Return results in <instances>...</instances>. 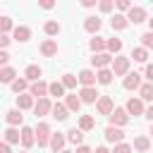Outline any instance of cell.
I'll use <instances>...</instances> for the list:
<instances>
[{"instance_id": "obj_45", "label": "cell", "mask_w": 153, "mask_h": 153, "mask_svg": "<svg viewBox=\"0 0 153 153\" xmlns=\"http://www.w3.org/2000/svg\"><path fill=\"white\" fill-rule=\"evenodd\" d=\"M7 62H10V53L7 50H0V69L7 67Z\"/></svg>"}, {"instance_id": "obj_5", "label": "cell", "mask_w": 153, "mask_h": 153, "mask_svg": "<svg viewBox=\"0 0 153 153\" xmlns=\"http://www.w3.org/2000/svg\"><path fill=\"white\" fill-rule=\"evenodd\" d=\"M127 122H129L127 110H124V108H115V110H112V115H110V127H120V129H122Z\"/></svg>"}, {"instance_id": "obj_23", "label": "cell", "mask_w": 153, "mask_h": 153, "mask_svg": "<svg viewBox=\"0 0 153 153\" xmlns=\"http://www.w3.org/2000/svg\"><path fill=\"white\" fill-rule=\"evenodd\" d=\"M100 19L98 17H86V22H84V29L91 33V36H98V31H100Z\"/></svg>"}, {"instance_id": "obj_32", "label": "cell", "mask_w": 153, "mask_h": 153, "mask_svg": "<svg viewBox=\"0 0 153 153\" xmlns=\"http://www.w3.org/2000/svg\"><path fill=\"white\" fill-rule=\"evenodd\" d=\"M93 127H96V120H93L91 115H81V117H79V129H81V131H91Z\"/></svg>"}, {"instance_id": "obj_22", "label": "cell", "mask_w": 153, "mask_h": 153, "mask_svg": "<svg viewBox=\"0 0 153 153\" xmlns=\"http://www.w3.org/2000/svg\"><path fill=\"white\" fill-rule=\"evenodd\" d=\"M110 26H112L115 31H124V29L129 26V19H127V14H120V12H117V14L110 19Z\"/></svg>"}, {"instance_id": "obj_56", "label": "cell", "mask_w": 153, "mask_h": 153, "mask_svg": "<svg viewBox=\"0 0 153 153\" xmlns=\"http://www.w3.org/2000/svg\"><path fill=\"white\" fill-rule=\"evenodd\" d=\"M19 153H29V151H19Z\"/></svg>"}, {"instance_id": "obj_39", "label": "cell", "mask_w": 153, "mask_h": 153, "mask_svg": "<svg viewBox=\"0 0 153 153\" xmlns=\"http://www.w3.org/2000/svg\"><path fill=\"white\" fill-rule=\"evenodd\" d=\"M7 31H14V24L10 17H0V33H7Z\"/></svg>"}, {"instance_id": "obj_49", "label": "cell", "mask_w": 153, "mask_h": 153, "mask_svg": "<svg viewBox=\"0 0 153 153\" xmlns=\"http://www.w3.org/2000/svg\"><path fill=\"white\" fill-rule=\"evenodd\" d=\"M74 153H93V148H88V146H84V143H81V146H76V151H74Z\"/></svg>"}, {"instance_id": "obj_10", "label": "cell", "mask_w": 153, "mask_h": 153, "mask_svg": "<svg viewBox=\"0 0 153 153\" xmlns=\"http://www.w3.org/2000/svg\"><path fill=\"white\" fill-rule=\"evenodd\" d=\"M103 136H105V141H110V143H122L124 141V131L120 129V127H108L105 131H103Z\"/></svg>"}, {"instance_id": "obj_36", "label": "cell", "mask_w": 153, "mask_h": 153, "mask_svg": "<svg viewBox=\"0 0 153 153\" xmlns=\"http://www.w3.org/2000/svg\"><path fill=\"white\" fill-rule=\"evenodd\" d=\"M43 31H45L48 36H57V33H60V24L50 19V22H45V24H43Z\"/></svg>"}, {"instance_id": "obj_4", "label": "cell", "mask_w": 153, "mask_h": 153, "mask_svg": "<svg viewBox=\"0 0 153 153\" xmlns=\"http://www.w3.org/2000/svg\"><path fill=\"white\" fill-rule=\"evenodd\" d=\"M124 110H127V115H129V117H131V115L136 117V115H143V112H146V105H143V100H141V98H129V100H127V105H124Z\"/></svg>"}, {"instance_id": "obj_7", "label": "cell", "mask_w": 153, "mask_h": 153, "mask_svg": "<svg viewBox=\"0 0 153 153\" xmlns=\"http://www.w3.org/2000/svg\"><path fill=\"white\" fill-rule=\"evenodd\" d=\"M91 65L96 67V69H108L110 65H112V55L105 50V53H98V55H93L91 57Z\"/></svg>"}, {"instance_id": "obj_34", "label": "cell", "mask_w": 153, "mask_h": 153, "mask_svg": "<svg viewBox=\"0 0 153 153\" xmlns=\"http://www.w3.org/2000/svg\"><path fill=\"white\" fill-rule=\"evenodd\" d=\"M105 50H108L110 55H120V50H122V41H120V38H108Z\"/></svg>"}, {"instance_id": "obj_50", "label": "cell", "mask_w": 153, "mask_h": 153, "mask_svg": "<svg viewBox=\"0 0 153 153\" xmlns=\"http://www.w3.org/2000/svg\"><path fill=\"white\" fill-rule=\"evenodd\" d=\"M0 153H12V148H10V143H5V141H2V143H0Z\"/></svg>"}, {"instance_id": "obj_42", "label": "cell", "mask_w": 153, "mask_h": 153, "mask_svg": "<svg viewBox=\"0 0 153 153\" xmlns=\"http://www.w3.org/2000/svg\"><path fill=\"white\" fill-rule=\"evenodd\" d=\"M112 7H115L112 0H100V2H98V10H100V12H112Z\"/></svg>"}, {"instance_id": "obj_21", "label": "cell", "mask_w": 153, "mask_h": 153, "mask_svg": "<svg viewBox=\"0 0 153 153\" xmlns=\"http://www.w3.org/2000/svg\"><path fill=\"white\" fill-rule=\"evenodd\" d=\"M76 79H79L81 86H93V84H96V72H93V69H81V72L76 74Z\"/></svg>"}, {"instance_id": "obj_43", "label": "cell", "mask_w": 153, "mask_h": 153, "mask_svg": "<svg viewBox=\"0 0 153 153\" xmlns=\"http://www.w3.org/2000/svg\"><path fill=\"white\" fill-rule=\"evenodd\" d=\"M115 5H117V10H120V14H122V12H129V10H131V2H129V0H117Z\"/></svg>"}, {"instance_id": "obj_52", "label": "cell", "mask_w": 153, "mask_h": 153, "mask_svg": "<svg viewBox=\"0 0 153 153\" xmlns=\"http://www.w3.org/2000/svg\"><path fill=\"white\" fill-rule=\"evenodd\" d=\"M93 153H112V151H110V148H105V146H98Z\"/></svg>"}, {"instance_id": "obj_26", "label": "cell", "mask_w": 153, "mask_h": 153, "mask_svg": "<svg viewBox=\"0 0 153 153\" xmlns=\"http://www.w3.org/2000/svg\"><path fill=\"white\" fill-rule=\"evenodd\" d=\"M5 143H22V131L17 129V127H7L5 129Z\"/></svg>"}, {"instance_id": "obj_28", "label": "cell", "mask_w": 153, "mask_h": 153, "mask_svg": "<svg viewBox=\"0 0 153 153\" xmlns=\"http://www.w3.org/2000/svg\"><path fill=\"white\" fill-rule=\"evenodd\" d=\"M67 141H69V143H76V146H81V143H84V131H81L79 127H72V129L67 131Z\"/></svg>"}, {"instance_id": "obj_8", "label": "cell", "mask_w": 153, "mask_h": 153, "mask_svg": "<svg viewBox=\"0 0 153 153\" xmlns=\"http://www.w3.org/2000/svg\"><path fill=\"white\" fill-rule=\"evenodd\" d=\"M76 96L81 98V103H98V98H100V93L96 91V86H81V91Z\"/></svg>"}, {"instance_id": "obj_38", "label": "cell", "mask_w": 153, "mask_h": 153, "mask_svg": "<svg viewBox=\"0 0 153 153\" xmlns=\"http://www.w3.org/2000/svg\"><path fill=\"white\" fill-rule=\"evenodd\" d=\"M60 81H62V86H65V88H76V81H79V79H76L74 74H62V79H60Z\"/></svg>"}, {"instance_id": "obj_11", "label": "cell", "mask_w": 153, "mask_h": 153, "mask_svg": "<svg viewBox=\"0 0 153 153\" xmlns=\"http://www.w3.org/2000/svg\"><path fill=\"white\" fill-rule=\"evenodd\" d=\"M29 93L38 100V98H48V84L41 79V81H33L31 86H29Z\"/></svg>"}, {"instance_id": "obj_19", "label": "cell", "mask_w": 153, "mask_h": 153, "mask_svg": "<svg viewBox=\"0 0 153 153\" xmlns=\"http://www.w3.org/2000/svg\"><path fill=\"white\" fill-rule=\"evenodd\" d=\"M65 143H67V136H65V134L55 131V134L50 136V148H53L55 153H62V151H65Z\"/></svg>"}, {"instance_id": "obj_51", "label": "cell", "mask_w": 153, "mask_h": 153, "mask_svg": "<svg viewBox=\"0 0 153 153\" xmlns=\"http://www.w3.org/2000/svg\"><path fill=\"white\" fill-rule=\"evenodd\" d=\"M81 7H96V0H81Z\"/></svg>"}, {"instance_id": "obj_29", "label": "cell", "mask_w": 153, "mask_h": 153, "mask_svg": "<svg viewBox=\"0 0 153 153\" xmlns=\"http://www.w3.org/2000/svg\"><path fill=\"white\" fill-rule=\"evenodd\" d=\"M131 148L139 151V153H146V151L151 148V139H148V136H136L134 143H131Z\"/></svg>"}, {"instance_id": "obj_13", "label": "cell", "mask_w": 153, "mask_h": 153, "mask_svg": "<svg viewBox=\"0 0 153 153\" xmlns=\"http://www.w3.org/2000/svg\"><path fill=\"white\" fill-rule=\"evenodd\" d=\"M33 143H36V131L31 127H22V146H24V151H29Z\"/></svg>"}, {"instance_id": "obj_12", "label": "cell", "mask_w": 153, "mask_h": 153, "mask_svg": "<svg viewBox=\"0 0 153 153\" xmlns=\"http://www.w3.org/2000/svg\"><path fill=\"white\" fill-rule=\"evenodd\" d=\"M122 86H124L127 91H134V88H141V74H139V72H129V74L124 76V81H122Z\"/></svg>"}, {"instance_id": "obj_54", "label": "cell", "mask_w": 153, "mask_h": 153, "mask_svg": "<svg viewBox=\"0 0 153 153\" xmlns=\"http://www.w3.org/2000/svg\"><path fill=\"white\" fill-rule=\"evenodd\" d=\"M62 153H72V151H67V148H65V151H62Z\"/></svg>"}, {"instance_id": "obj_46", "label": "cell", "mask_w": 153, "mask_h": 153, "mask_svg": "<svg viewBox=\"0 0 153 153\" xmlns=\"http://www.w3.org/2000/svg\"><path fill=\"white\" fill-rule=\"evenodd\" d=\"M143 74H146V79H148V84H153V62H151V65H146V69H143Z\"/></svg>"}, {"instance_id": "obj_53", "label": "cell", "mask_w": 153, "mask_h": 153, "mask_svg": "<svg viewBox=\"0 0 153 153\" xmlns=\"http://www.w3.org/2000/svg\"><path fill=\"white\" fill-rule=\"evenodd\" d=\"M148 31H153V19H148Z\"/></svg>"}, {"instance_id": "obj_20", "label": "cell", "mask_w": 153, "mask_h": 153, "mask_svg": "<svg viewBox=\"0 0 153 153\" xmlns=\"http://www.w3.org/2000/svg\"><path fill=\"white\" fill-rule=\"evenodd\" d=\"M105 45H108V41H105L103 36H93V38L88 41V48H91V53H93V55L105 53Z\"/></svg>"}, {"instance_id": "obj_9", "label": "cell", "mask_w": 153, "mask_h": 153, "mask_svg": "<svg viewBox=\"0 0 153 153\" xmlns=\"http://www.w3.org/2000/svg\"><path fill=\"white\" fill-rule=\"evenodd\" d=\"M50 110H53L50 98H38V100L33 103V115H36V117H45V115H50Z\"/></svg>"}, {"instance_id": "obj_1", "label": "cell", "mask_w": 153, "mask_h": 153, "mask_svg": "<svg viewBox=\"0 0 153 153\" xmlns=\"http://www.w3.org/2000/svg\"><path fill=\"white\" fill-rule=\"evenodd\" d=\"M129 65H131V57L115 55V57H112L110 69H112V74H115V76H127V74H129Z\"/></svg>"}, {"instance_id": "obj_40", "label": "cell", "mask_w": 153, "mask_h": 153, "mask_svg": "<svg viewBox=\"0 0 153 153\" xmlns=\"http://www.w3.org/2000/svg\"><path fill=\"white\" fill-rule=\"evenodd\" d=\"M141 48H146V50L153 48V31H146V33L141 36Z\"/></svg>"}, {"instance_id": "obj_31", "label": "cell", "mask_w": 153, "mask_h": 153, "mask_svg": "<svg viewBox=\"0 0 153 153\" xmlns=\"http://www.w3.org/2000/svg\"><path fill=\"white\" fill-rule=\"evenodd\" d=\"M112 76H115V74H112V69H110V67H108V69H98V72H96V81H98V84H103V86H108V84L112 81Z\"/></svg>"}, {"instance_id": "obj_55", "label": "cell", "mask_w": 153, "mask_h": 153, "mask_svg": "<svg viewBox=\"0 0 153 153\" xmlns=\"http://www.w3.org/2000/svg\"><path fill=\"white\" fill-rule=\"evenodd\" d=\"M151 136H153V124H151Z\"/></svg>"}, {"instance_id": "obj_37", "label": "cell", "mask_w": 153, "mask_h": 153, "mask_svg": "<svg viewBox=\"0 0 153 153\" xmlns=\"http://www.w3.org/2000/svg\"><path fill=\"white\" fill-rule=\"evenodd\" d=\"M131 57H134V62H146L148 60V50L146 48H134L131 50Z\"/></svg>"}, {"instance_id": "obj_17", "label": "cell", "mask_w": 153, "mask_h": 153, "mask_svg": "<svg viewBox=\"0 0 153 153\" xmlns=\"http://www.w3.org/2000/svg\"><path fill=\"white\" fill-rule=\"evenodd\" d=\"M65 108H67L69 112H79V110H81V98H79L76 93H67V96H65Z\"/></svg>"}, {"instance_id": "obj_15", "label": "cell", "mask_w": 153, "mask_h": 153, "mask_svg": "<svg viewBox=\"0 0 153 153\" xmlns=\"http://www.w3.org/2000/svg\"><path fill=\"white\" fill-rule=\"evenodd\" d=\"M41 74H43V69H41L38 65H29V67L24 69V79H26L29 84H33V81H41Z\"/></svg>"}, {"instance_id": "obj_3", "label": "cell", "mask_w": 153, "mask_h": 153, "mask_svg": "<svg viewBox=\"0 0 153 153\" xmlns=\"http://www.w3.org/2000/svg\"><path fill=\"white\" fill-rule=\"evenodd\" d=\"M96 110H98V115H112V110H115V100L110 98V96H100L98 98V103H96Z\"/></svg>"}, {"instance_id": "obj_18", "label": "cell", "mask_w": 153, "mask_h": 153, "mask_svg": "<svg viewBox=\"0 0 153 153\" xmlns=\"http://www.w3.org/2000/svg\"><path fill=\"white\" fill-rule=\"evenodd\" d=\"M5 120H7V124H10V127H19V124L24 122V115H22V110L12 108V110H7V112H5Z\"/></svg>"}, {"instance_id": "obj_44", "label": "cell", "mask_w": 153, "mask_h": 153, "mask_svg": "<svg viewBox=\"0 0 153 153\" xmlns=\"http://www.w3.org/2000/svg\"><path fill=\"white\" fill-rule=\"evenodd\" d=\"M12 43V38L7 33H0V50H7V45Z\"/></svg>"}, {"instance_id": "obj_14", "label": "cell", "mask_w": 153, "mask_h": 153, "mask_svg": "<svg viewBox=\"0 0 153 153\" xmlns=\"http://www.w3.org/2000/svg\"><path fill=\"white\" fill-rule=\"evenodd\" d=\"M41 55H43V57H53V55H57V41L45 38V41L41 43Z\"/></svg>"}, {"instance_id": "obj_47", "label": "cell", "mask_w": 153, "mask_h": 153, "mask_svg": "<svg viewBox=\"0 0 153 153\" xmlns=\"http://www.w3.org/2000/svg\"><path fill=\"white\" fill-rule=\"evenodd\" d=\"M41 7H43V10H53L55 2H53V0H41Z\"/></svg>"}, {"instance_id": "obj_24", "label": "cell", "mask_w": 153, "mask_h": 153, "mask_svg": "<svg viewBox=\"0 0 153 153\" xmlns=\"http://www.w3.org/2000/svg\"><path fill=\"white\" fill-rule=\"evenodd\" d=\"M10 86H12V91H14L17 96H22V93H29V86H31V84H29L24 76H17V79H14Z\"/></svg>"}, {"instance_id": "obj_30", "label": "cell", "mask_w": 153, "mask_h": 153, "mask_svg": "<svg viewBox=\"0 0 153 153\" xmlns=\"http://www.w3.org/2000/svg\"><path fill=\"white\" fill-rule=\"evenodd\" d=\"M17 79V69L14 67H2L0 69V84H12Z\"/></svg>"}, {"instance_id": "obj_48", "label": "cell", "mask_w": 153, "mask_h": 153, "mask_svg": "<svg viewBox=\"0 0 153 153\" xmlns=\"http://www.w3.org/2000/svg\"><path fill=\"white\" fill-rule=\"evenodd\" d=\"M143 115H146V120H148V122H151V124H153V105H148V108H146V112H143Z\"/></svg>"}, {"instance_id": "obj_27", "label": "cell", "mask_w": 153, "mask_h": 153, "mask_svg": "<svg viewBox=\"0 0 153 153\" xmlns=\"http://www.w3.org/2000/svg\"><path fill=\"white\" fill-rule=\"evenodd\" d=\"M12 36H14V41H19V43H26V41L31 38V29H29V26H14Z\"/></svg>"}, {"instance_id": "obj_25", "label": "cell", "mask_w": 153, "mask_h": 153, "mask_svg": "<svg viewBox=\"0 0 153 153\" xmlns=\"http://www.w3.org/2000/svg\"><path fill=\"white\" fill-rule=\"evenodd\" d=\"M50 115H53L57 122H65V120L69 117V110L65 108V103H55V105H53V110H50Z\"/></svg>"}, {"instance_id": "obj_2", "label": "cell", "mask_w": 153, "mask_h": 153, "mask_svg": "<svg viewBox=\"0 0 153 153\" xmlns=\"http://www.w3.org/2000/svg\"><path fill=\"white\" fill-rule=\"evenodd\" d=\"M33 131H36V143H38V148L50 146V136H53V131H50V127H48L45 122H38V127H36Z\"/></svg>"}, {"instance_id": "obj_33", "label": "cell", "mask_w": 153, "mask_h": 153, "mask_svg": "<svg viewBox=\"0 0 153 153\" xmlns=\"http://www.w3.org/2000/svg\"><path fill=\"white\" fill-rule=\"evenodd\" d=\"M139 98L146 103V100H153V84H141V88H139Z\"/></svg>"}, {"instance_id": "obj_35", "label": "cell", "mask_w": 153, "mask_h": 153, "mask_svg": "<svg viewBox=\"0 0 153 153\" xmlns=\"http://www.w3.org/2000/svg\"><path fill=\"white\" fill-rule=\"evenodd\" d=\"M48 96H55V98L65 96V86H62V81H53V84H48Z\"/></svg>"}, {"instance_id": "obj_16", "label": "cell", "mask_w": 153, "mask_h": 153, "mask_svg": "<svg viewBox=\"0 0 153 153\" xmlns=\"http://www.w3.org/2000/svg\"><path fill=\"white\" fill-rule=\"evenodd\" d=\"M33 103H36V98H33L31 93L17 96V110H33Z\"/></svg>"}, {"instance_id": "obj_41", "label": "cell", "mask_w": 153, "mask_h": 153, "mask_svg": "<svg viewBox=\"0 0 153 153\" xmlns=\"http://www.w3.org/2000/svg\"><path fill=\"white\" fill-rule=\"evenodd\" d=\"M112 153H134V148H131L129 143H124V141H122V143H117V146L112 148Z\"/></svg>"}, {"instance_id": "obj_6", "label": "cell", "mask_w": 153, "mask_h": 153, "mask_svg": "<svg viewBox=\"0 0 153 153\" xmlns=\"http://www.w3.org/2000/svg\"><path fill=\"white\" fill-rule=\"evenodd\" d=\"M127 19H129V24H141V22H146V7L131 5V10L127 12Z\"/></svg>"}]
</instances>
